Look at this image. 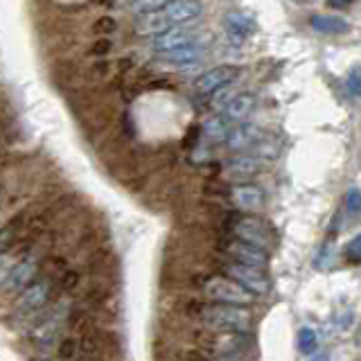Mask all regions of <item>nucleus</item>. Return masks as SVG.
<instances>
[{
	"label": "nucleus",
	"mask_w": 361,
	"mask_h": 361,
	"mask_svg": "<svg viewBox=\"0 0 361 361\" xmlns=\"http://www.w3.org/2000/svg\"><path fill=\"white\" fill-rule=\"evenodd\" d=\"M111 48H113V43L109 41V39H99L95 45H93V54H97V56H104V54H109L111 52Z\"/></svg>",
	"instance_id": "28"
},
{
	"label": "nucleus",
	"mask_w": 361,
	"mask_h": 361,
	"mask_svg": "<svg viewBox=\"0 0 361 361\" xmlns=\"http://www.w3.org/2000/svg\"><path fill=\"white\" fill-rule=\"evenodd\" d=\"M201 131L210 142H221V140H226V135L231 131V120L224 116H212L203 122Z\"/></svg>",
	"instance_id": "16"
},
{
	"label": "nucleus",
	"mask_w": 361,
	"mask_h": 361,
	"mask_svg": "<svg viewBox=\"0 0 361 361\" xmlns=\"http://www.w3.org/2000/svg\"><path fill=\"white\" fill-rule=\"evenodd\" d=\"M203 5L199 0H169L163 7L145 11V14L135 23V32L142 37H156L163 34L169 27L188 25V23L201 18Z\"/></svg>",
	"instance_id": "1"
},
{
	"label": "nucleus",
	"mask_w": 361,
	"mask_h": 361,
	"mask_svg": "<svg viewBox=\"0 0 361 361\" xmlns=\"http://www.w3.org/2000/svg\"><path fill=\"white\" fill-rule=\"evenodd\" d=\"M199 319L203 327L210 332H235V334H248L253 327V314L244 305H228L217 302L203 307Z\"/></svg>",
	"instance_id": "2"
},
{
	"label": "nucleus",
	"mask_w": 361,
	"mask_h": 361,
	"mask_svg": "<svg viewBox=\"0 0 361 361\" xmlns=\"http://www.w3.org/2000/svg\"><path fill=\"white\" fill-rule=\"evenodd\" d=\"M293 3H310V0H293Z\"/></svg>",
	"instance_id": "34"
},
{
	"label": "nucleus",
	"mask_w": 361,
	"mask_h": 361,
	"mask_svg": "<svg viewBox=\"0 0 361 361\" xmlns=\"http://www.w3.org/2000/svg\"><path fill=\"white\" fill-rule=\"evenodd\" d=\"M50 291H52V282H48V280H32L27 287H23L20 296L16 300V307L20 312L41 310L43 305L48 302Z\"/></svg>",
	"instance_id": "9"
},
{
	"label": "nucleus",
	"mask_w": 361,
	"mask_h": 361,
	"mask_svg": "<svg viewBox=\"0 0 361 361\" xmlns=\"http://www.w3.org/2000/svg\"><path fill=\"white\" fill-rule=\"evenodd\" d=\"M310 25L314 32L319 34H330V37H338V34H345L350 30V23L341 16H332V14H314Z\"/></svg>",
	"instance_id": "14"
},
{
	"label": "nucleus",
	"mask_w": 361,
	"mask_h": 361,
	"mask_svg": "<svg viewBox=\"0 0 361 361\" xmlns=\"http://www.w3.org/2000/svg\"><path fill=\"white\" fill-rule=\"evenodd\" d=\"M116 27H118V23L113 20L111 16H99V18L95 20V25H93V32L99 34V37H104V34L116 32Z\"/></svg>",
	"instance_id": "24"
},
{
	"label": "nucleus",
	"mask_w": 361,
	"mask_h": 361,
	"mask_svg": "<svg viewBox=\"0 0 361 361\" xmlns=\"http://www.w3.org/2000/svg\"><path fill=\"white\" fill-rule=\"evenodd\" d=\"M203 291H206V296L212 298L214 302H228V305H248L255 298L251 291H246L242 285H237L228 276L208 278L206 285H203Z\"/></svg>",
	"instance_id": "3"
},
{
	"label": "nucleus",
	"mask_w": 361,
	"mask_h": 361,
	"mask_svg": "<svg viewBox=\"0 0 361 361\" xmlns=\"http://www.w3.org/2000/svg\"><path fill=\"white\" fill-rule=\"evenodd\" d=\"M310 361H330V357L323 355V353H319V355H312V357H310Z\"/></svg>",
	"instance_id": "32"
},
{
	"label": "nucleus",
	"mask_w": 361,
	"mask_h": 361,
	"mask_svg": "<svg viewBox=\"0 0 361 361\" xmlns=\"http://www.w3.org/2000/svg\"><path fill=\"white\" fill-rule=\"evenodd\" d=\"M240 77V68L237 66H217V68H210L201 77H197L195 82V90L199 95H212L214 90H219L224 86L233 84L235 79Z\"/></svg>",
	"instance_id": "6"
},
{
	"label": "nucleus",
	"mask_w": 361,
	"mask_h": 361,
	"mask_svg": "<svg viewBox=\"0 0 361 361\" xmlns=\"http://www.w3.org/2000/svg\"><path fill=\"white\" fill-rule=\"evenodd\" d=\"M327 5H330L332 9H345V7H350L355 3V0H325Z\"/></svg>",
	"instance_id": "30"
},
{
	"label": "nucleus",
	"mask_w": 361,
	"mask_h": 361,
	"mask_svg": "<svg viewBox=\"0 0 361 361\" xmlns=\"http://www.w3.org/2000/svg\"><path fill=\"white\" fill-rule=\"evenodd\" d=\"M233 233H235L237 240H242L246 244H253L257 248H264V251L271 244H274V235H271L269 226L262 219H257V217L237 219L235 226H233Z\"/></svg>",
	"instance_id": "4"
},
{
	"label": "nucleus",
	"mask_w": 361,
	"mask_h": 361,
	"mask_svg": "<svg viewBox=\"0 0 361 361\" xmlns=\"http://www.w3.org/2000/svg\"><path fill=\"white\" fill-rule=\"evenodd\" d=\"M253 109H255V97L251 93H237L226 102V106L221 109V116L228 118L231 122H240L251 116Z\"/></svg>",
	"instance_id": "12"
},
{
	"label": "nucleus",
	"mask_w": 361,
	"mask_h": 361,
	"mask_svg": "<svg viewBox=\"0 0 361 361\" xmlns=\"http://www.w3.org/2000/svg\"><path fill=\"white\" fill-rule=\"evenodd\" d=\"M345 210L350 219L361 217V190L359 188H350L345 192Z\"/></svg>",
	"instance_id": "20"
},
{
	"label": "nucleus",
	"mask_w": 361,
	"mask_h": 361,
	"mask_svg": "<svg viewBox=\"0 0 361 361\" xmlns=\"http://www.w3.org/2000/svg\"><path fill=\"white\" fill-rule=\"evenodd\" d=\"M77 353V341L75 338H63L61 345H59V357L61 359H73Z\"/></svg>",
	"instance_id": "27"
},
{
	"label": "nucleus",
	"mask_w": 361,
	"mask_h": 361,
	"mask_svg": "<svg viewBox=\"0 0 361 361\" xmlns=\"http://www.w3.org/2000/svg\"><path fill=\"white\" fill-rule=\"evenodd\" d=\"M79 282V276L75 274V271H63V280H61V285H63V289H68L71 291L75 285Z\"/></svg>",
	"instance_id": "29"
},
{
	"label": "nucleus",
	"mask_w": 361,
	"mask_h": 361,
	"mask_svg": "<svg viewBox=\"0 0 361 361\" xmlns=\"http://www.w3.org/2000/svg\"><path fill=\"white\" fill-rule=\"evenodd\" d=\"M298 350L302 355H314L316 348H319V334H316L312 327H300L298 336H296Z\"/></svg>",
	"instance_id": "19"
},
{
	"label": "nucleus",
	"mask_w": 361,
	"mask_h": 361,
	"mask_svg": "<svg viewBox=\"0 0 361 361\" xmlns=\"http://www.w3.org/2000/svg\"><path fill=\"white\" fill-rule=\"evenodd\" d=\"M231 199L240 210H257V208H262V203H264L262 190L255 185H248V183L235 185L231 190Z\"/></svg>",
	"instance_id": "13"
},
{
	"label": "nucleus",
	"mask_w": 361,
	"mask_h": 361,
	"mask_svg": "<svg viewBox=\"0 0 361 361\" xmlns=\"http://www.w3.org/2000/svg\"><path fill=\"white\" fill-rule=\"evenodd\" d=\"M37 271H39V264H37V259H32V257H25V259H20V262L14 264V269H11V274H9V287L11 289H23V287H27L30 282L34 280V276H37Z\"/></svg>",
	"instance_id": "15"
},
{
	"label": "nucleus",
	"mask_w": 361,
	"mask_h": 361,
	"mask_svg": "<svg viewBox=\"0 0 361 361\" xmlns=\"http://www.w3.org/2000/svg\"><path fill=\"white\" fill-rule=\"evenodd\" d=\"M345 259L353 264H361V233L355 235L345 246Z\"/></svg>",
	"instance_id": "21"
},
{
	"label": "nucleus",
	"mask_w": 361,
	"mask_h": 361,
	"mask_svg": "<svg viewBox=\"0 0 361 361\" xmlns=\"http://www.w3.org/2000/svg\"><path fill=\"white\" fill-rule=\"evenodd\" d=\"M14 264H16L14 255H11V253H0V285H5V282H7Z\"/></svg>",
	"instance_id": "23"
},
{
	"label": "nucleus",
	"mask_w": 361,
	"mask_h": 361,
	"mask_svg": "<svg viewBox=\"0 0 361 361\" xmlns=\"http://www.w3.org/2000/svg\"><path fill=\"white\" fill-rule=\"evenodd\" d=\"M226 276L233 278L237 285H242L246 291H251L253 296H264V293H269V280L262 274V269L246 267L240 262H231L228 267H226Z\"/></svg>",
	"instance_id": "5"
},
{
	"label": "nucleus",
	"mask_w": 361,
	"mask_h": 361,
	"mask_svg": "<svg viewBox=\"0 0 361 361\" xmlns=\"http://www.w3.org/2000/svg\"><path fill=\"white\" fill-rule=\"evenodd\" d=\"M190 43H197V34L192 30H185L183 25H178V27H169L163 34H156V37L152 39V43H149V48L156 54H163V52H169V50L183 48V45H190Z\"/></svg>",
	"instance_id": "7"
},
{
	"label": "nucleus",
	"mask_w": 361,
	"mask_h": 361,
	"mask_svg": "<svg viewBox=\"0 0 361 361\" xmlns=\"http://www.w3.org/2000/svg\"><path fill=\"white\" fill-rule=\"evenodd\" d=\"M226 253L233 257V262H240V264H246V267H255V269H264L267 262H269V255L264 248H257L253 244H246L242 240H235L228 242L226 246Z\"/></svg>",
	"instance_id": "8"
},
{
	"label": "nucleus",
	"mask_w": 361,
	"mask_h": 361,
	"mask_svg": "<svg viewBox=\"0 0 361 361\" xmlns=\"http://www.w3.org/2000/svg\"><path fill=\"white\" fill-rule=\"evenodd\" d=\"M355 343H357V348H361V327H359L357 334H355Z\"/></svg>",
	"instance_id": "33"
},
{
	"label": "nucleus",
	"mask_w": 361,
	"mask_h": 361,
	"mask_svg": "<svg viewBox=\"0 0 361 361\" xmlns=\"http://www.w3.org/2000/svg\"><path fill=\"white\" fill-rule=\"evenodd\" d=\"M345 84H348L350 93H353L355 97H361V66H353V68H350Z\"/></svg>",
	"instance_id": "22"
},
{
	"label": "nucleus",
	"mask_w": 361,
	"mask_h": 361,
	"mask_svg": "<svg viewBox=\"0 0 361 361\" xmlns=\"http://www.w3.org/2000/svg\"><path fill=\"white\" fill-rule=\"evenodd\" d=\"M226 30H228V37L235 43H242L248 34H251L253 25H251V20H248L246 16L237 14V11H231V14L226 16Z\"/></svg>",
	"instance_id": "17"
},
{
	"label": "nucleus",
	"mask_w": 361,
	"mask_h": 361,
	"mask_svg": "<svg viewBox=\"0 0 361 361\" xmlns=\"http://www.w3.org/2000/svg\"><path fill=\"white\" fill-rule=\"evenodd\" d=\"M259 169L257 156H235L228 163V174L235 178H248Z\"/></svg>",
	"instance_id": "18"
},
{
	"label": "nucleus",
	"mask_w": 361,
	"mask_h": 361,
	"mask_svg": "<svg viewBox=\"0 0 361 361\" xmlns=\"http://www.w3.org/2000/svg\"><path fill=\"white\" fill-rule=\"evenodd\" d=\"M257 138H259V131L255 124L242 122L228 131V135H226V145H228L231 152H244L248 147H253L257 142Z\"/></svg>",
	"instance_id": "10"
},
{
	"label": "nucleus",
	"mask_w": 361,
	"mask_h": 361,
	"mask_svg": "<svg viewBox=\"0 0 361 361\" xmlns=\"http://www.w3.org/2000/svg\"><path fill=\"white\" fill-rule=\"evenodd\" d=\"M82 350H84L86 355H97L99 350H102L99 338H97V336H93V334H86V336L82 338Z\"/></svg>",
	"instance_id": "26"
},
{
	"label": "nucleus",
	"mask_w": 361,
	"mask_h": 361,
	"mask_svg": "<svg viewBox=\"0 0 361 361\" xmlns=\"http://www.w3.org/2000/svg\"><path fill=\"white\" fill-rule=\"evenodd\" d=\"M165 3H169V0H131V9L145 14V11H152V9L163 7Z\"/></svg>",
	"instance_id": "25"
},
{
	"label": "nucleus",
	"mask_w": 361,
	"mask_h": 361,
	"mask_svg": "<svg viewBox=\"0 0 361 361\" xmlns=\"http://www.w3.org/2000/svg\"><path fill=\"white\" fill-rule=\"evenodd\" d=\"M208 361H242L237 355H217L214 359H208Z\"/></svg>",
	"instance_id": "31"
},
{
	"label": "nucleus",
	"mask_w": 361,
	"mask_h": 361,
	"mask_svg": "<svg viewBox=\"0 0 361 361\" xmlns=\"http://www.w3.org/2000/svg\"><path fill=\"white\" fill-rule=\"evenodd\" d=\"M201 56H203V48H201V45L199 43H190V45H183V48H176V50H169V52L158 54V61L169 63V66L185 68V66L197 63Z\"/></svg>",
	"instance_id": "11"
}]
</instances>
